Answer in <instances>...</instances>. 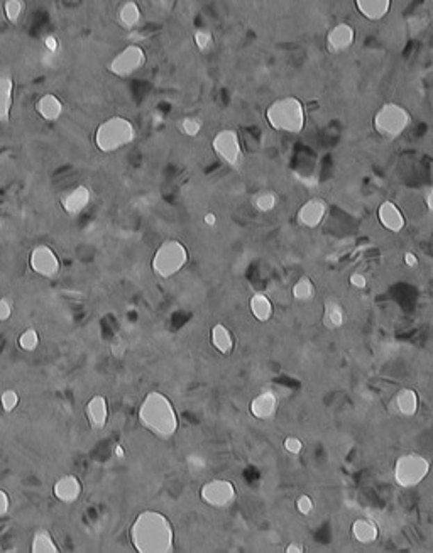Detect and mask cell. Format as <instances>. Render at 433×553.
I'll return each mask as SVG.
<instances>
[{
	"instance_id": "cell-1",
	"label": "cell",
	"mask_w": 433,
	"mask_h": 553,
	"mask_svg": "<svg viewBox=\"0 0 433 553\" xmlns=\"http://www.w3.org/2000/svg\"><path fill=\"white\" fill-rule=\"evenodd\" d=\"M129 538L138 553L174 552L173 523L154 509H146L136 516L129 529Z\"/></svg>"
},
{
	"instance_id": "cell-2",
	"label": "cell",
	"mask_w": 433,
	"mask_h": 553,
	"mask_svg": "<svg viewBox=\"0 0 433 553\" xmlns=\"http://www.w3.org/2000/svg\"><path fill=\"white\" fill-rule=\"evenodd\" d=\"M138 418L144 430L161 440L173 438L179 428L177 408H174L173 401L161 391H151L144 396L138 411Z\"/></svg>"
},
{
	"instance_id": "cell-3",
	"label": "cell",
	"mask_w": 433,
	"mask_h": 553,
	"mask_svg": "<svg viewBox=\"0 0 433 553\" xmlns=\"http://www.w3.org/2000/svg\"><path fill=\"white\" fill-rule=\"evenodd\" d=\"M136 138H138V131L132 120L122 115H114L99 124V127L93 132V144L100 153L112 154L131 146Z\"/></svg>"
},
{
	"instance_id": "cell-4",
	"label": "cell",
	"mask_w": 433,
	"mask_h": 553,
	"mask_svg": "<svg viewBox=\"0 0 433 553\" xmlns=\"http://www.w3.org/2000/svg\"><path fill=\"white\" fill-rule=\"evenodd\" d=\"M269 127L284 134H300L307 126L305 105L296 97H283L269 104L266 108Z\"/></svg>"
},
{
	"instance_id": "cell-5",
	"label": "cell",
	"mask_w": 433,
	"mask_h": 553,
	"mask_svg": "<svg viewBox=\"0 0 433 553\" xmlns=\"http://www.w3.org/2000/svg\"><path fill=\"white\" fill-rule=\"evenodd\" d=\"M190 254L186 245L178 239H168L156 249L151 267L158 278L170 279L185 270Z\"/></svg>"
},
{
	"instance_id": "cell-6",
	"label": "cell",
	"mask_w": 433,
	"mask_h": 553,
	"mask_svg": "<svg viewBox=\"0 0 433 553\" xmlns=\"http://www.w3.org/2000/svg\"><path fill=\"white\" fill-rule=\"evenodd\" d=\"M409 124H411V114L407 107L396 102L381 105L373 117L374 131L386 141H395L400 135H403Z\"/></svg>"
},
{
	"instance_id": "cell-7",
	"label": "cell",
	"mask_w": 433,
	"mask_h": 553,
	"mask_svg": "<svg viewBox=\"0 0 433 553\" xmlns=\"http://www.w3.org/2000/svg\"><path fill=\"white\" fill-rule=\"evenodd\" d=\"M432 472V461L425 455L409 452L403 454L396 459L395 467H393V476L395 482L403 489L418 488L421 482L425 481Z\"/></svg>"
},
{
	"instance_id": "cell-8",
	"label": "cell",
	"mask_w": 433,
	"mask_h": 553,
	"mask_svg": "<svg viewBox=\"0 0 433 553\" xmlns=\"http://www.w3.org/2000/svg\"><path fill=\"white\" fill-rule=\"evenodd\" d=\"M212 149L220 161L230 167H240L244 161V151L237 131L222 129L212 139Z\"/></svg>"
},
{
	"instance_id": "cell-9",
	"label": "cell",
	"mask_w": 433,
	"mask_h": 553,
	"mask_svg": "<svg viewBox=\"0 0 433 553\" xmlns=\"http://www.w3.org/2000/svg\"><path fill=\"white\" fill-rule=\"evenodd\" d=\"M200 500L210 508L225 509L237 500L236 484L227 479H210L200 489Z\"/></svg>"
},
{
	"instance_id": "cell-10",
	"label": "cell",
	"mask_w": 433,
	"mask_h": 553,
	"mask_svg": "<svg viewBox=\"0 0 433 553\" xmlns=\"http://www.w3.org/2000/svg\"><path fill=\"white\" fill-rule=\"evenodd\" d=\"M146 51L139 44H129L112 58L107 69L117 78H129L146 65Z\"/></svg>"
},
{
	"instance_id": "cell-11",
	"label": "cell",
	"mask_w": 433,
	"mask_h": 553,
	"mask_svg": "<svg viewBox=\"0 0 433 553\" xmlns=\"http://www.w3.org/2000/svg\"><path fill=\"white\" fill-rule=\"evenodd\" d=\"M29 266L33 272H36L38 276L46 279L56 278L61 270V263L60 258H58L56 251L46 244L36 245V247L31 251Z\"/></svg>"
},
{
	"instance_id": "cell-12",
	"label": "cell",
	"mask_w": 433,
	"mask_h": 553,
	"mask_svg": "<svg viewBox=\"0 0 433 553\" xmlns=\"http://www.w3.org/2000/svg\"><path fill=\"white\" fill-rule=\"evenodd\" d=\"M327 213H329V205L323 198H310L296 212V222L305 229H317L323 224Z\"/></svg>"
},
{
	"instance_id": "cell-13",
	"label": "cell",
	"mask_w": 433,
	"mask_h": 553,
	"mask_svg": "<svg viewBox=\"0 0 433 553\" xmlns=\"http://www.w3.org/2000/svg\"><path fill=\"white\" fill-rule=\"evenodd\" d=\"M278 395L275 391H271V389H264V391H261L259 395L251 399V403H249V413H251L252 418L264 422V420L275 418L276 413H278Z\"/></svg>"
},
{
	"instance_id": "cell-14",
	"label": "cell",
	"mask_w": 433,
	"mask_h": 553,
	"mask_svg": "<svg viewBox=\"0 0 433 553\" xmlns=\"http://www.w3.org/2000/svg\"><path fill=\"white\" fill-rule=\"evenodd\" d=\"M93 193L87 185H76L75 188L68 190L63 197H61V206L68 215L76 217L81 212L88 208L92 204Z\"/></svg>"
},
{
	"instance_id": "cell-15",
	"label": "cell",
	"mask_w": 433,
	"mask_h": 553,
	"mask_svg": "<svg viewBox=\"0 0 433 553\" xmlns=\"http://www.w3.org/2000/svg\"><path fill=\"white\" fill-rule=\"evenodd\" d=\"M83 494V484L75 474H66L61 476L53 484V496L63 504H75Z\"/></svg>"
},
{
	"instance_id": "cell-16",
	"label": "cell",
	"mask_w": 433,
	"mask_h": 553,
	"mask_svg": "<svg viewBox=\"0 0 433 553\" xmlns=\"http://www.w3.org/2000/svg\"><path fill=\"white\" fill-rule=\"evenodd\" d=\"M377 220H379L382 229L393 233H400L407 227V219H405L403 210L391 200L382 201L379 205V208H377Z\"/></svg>"
},
{
	"instance_id": "cell-17",
	"label": "cell",
	"mask_w": 433,
	"mask_h": 553,
	"mask_svg": "<svg viewBox=\"0 0 433 553\" xmlns=\"http://www.w3.org/2000/svg\"><path fill=\"white\" fill-rule=\"evenodd\" d=\"M354 41H356V31L347 22L334 26L327 34V48L334 54L347 51L354 44Z\"/></svg>"
},
{
	"instance_id": "cell-18",
	"label": "cell",
	"mask_w": 433,
	"mask_h": 553,
	"mask_svg": "<svg viewBox=\"0 0 433 553\" xmlns=\"http://www.w3.org/2000/svg\"><path fill=\"white\" fill-rule=\"evenodd\" d=\"M85 415L92 430H104L108 422V401L102 395H95L85 406Z\"/></svg>"
},
{
	"instance_id": "cell-19",
	"label": "cell",
	"mask_w": 433,
	"mask_h": 553,
	"mask_svg": "<svg viewBox=\"0 0 433 553\" xmlns=\"http://www.w3.org/2000/svg\"><path fill=\"white\" fill-rule=\"evenodd\" d=\"M15 83L9 73H0V124H7L10 120L14 107Z\"/></svg>"
},
{
	"instance_id": "cell-20",
	"label": "cell",
	"mask_w": 433,
	"mask_h": 553,
	"mask_svg": "<svg viewBox=\"0 0 433 553\" xmlns=\"http://www.w3.org/2000/svg\"><path fill=\"white\" fill-rule=\"evenodd\" d=\"M36 112L46 122H56L65 112V105L54 93H44L36 100Z\"/></svg>"
},
{
	"instance_id": "cell-21",
	"label": "cell",
	"mask_w": 433,
	"mask_h": 553,
	"mask_svg": "<svg viewBox=\"0 0 433 553\" xmlns=\"http://www.w3.org/2000/svg\"><path fill=\"white\" fill-rule=\"evenodd\" d=\"M357 13L370 22L382 21L391 10L393 0H354Z\"/></svg>"
},
{
	"instance_id": "cell-22",
	"label": "cell",
	"mask_w": 433,
	"mask_h": 553,
	"mask_svg": "<svg viewBox=\"0 0 433 553\" xmlns=\"http://www.w3.org/2000/svg\"><path fill=\"white\" fill-rule=\"evenodd\" d=\"M396 411L405 418H413L420 410V396L413 388H403L395 396Z\"/></svg>"
},
{
	"instance_id": "cell-23",
	"label": "cell",
	"mask_w": 433,
	"mask_h": 553,
	"mask_svg": "<svg viewBox=\"0 0 433 553\" xmlns=\"http://www.w3.org/2000/svg\"><path fill=\"white\" fill-rule=\"evenodd\" d=\"M210 342H212L213 349L217 350L222 356H230L234 347H236V338L234 333L230 332V329L224 323H217L210 330Z\"/></svg>"
},
{
	"instance_id": "cell-24",
	"label": "cell",
	"mask_w": 433,
	"mask_h": 553,
	"mask_svg": "<svg viewBox=\"0 0 433 553\" xmlns=\"http://www.w3.org/2000/svg\"><path fill=\"white\" fill-rule=\"evenodd\" d=\"M350 533H352V538L361 545H373L379 538V528L369 518H359L354 521Z\"/></svg>"
},
{
	"instance_id": "cell-25",
	"label": "cell",
	"mask_w": 433,
	"mask_h": 553,
	"mask_svg": "<svg viewBox=\"0 0 433 553\" xmlns=\"http://www.w3.org/2000/svg\"><path fill=\"white\" fill-rule=\"evenodd\" d=\"M347 320L345 308L342 306V303L335 298H329L323 306V317L322 322L325 325L327 330H338L344 327Z\"/></svg>"
},
{
	"instance_id": "cell-26",
	"label": "cell",
	"mask_w": 433,
	"mask_h": 553,
	"mask_svg": "<svg viewBox=\"0 0 433 553\" xmlns=\"http://www.w3.org/2000/svg\"><path fill=\"white\" fill-rule=\"evenodd\" d=\"M249 311H251V315L257 322L266 323L271 320L272 315H275V306H272L271 298H269L266 293L257 291V293L252 295L251 299H249Z\"/></svg>"
},
{
	"instance_id": "cell-27",
	"label": "cell",
	"mask_w": 433,
	"mask_h": 553,
	"mask_svg": "<svg viewBox=\"0 0 433 553\" xmlns=\"http://www.w3.org/2000/svg\"><path fill=\"white\" fill-rule=\"evenodd\" d=\"M119 24L124 27V29L132 31L134 27L139 26L140 17H142V13H140V7L136 0H126L122 6L119 7Z\"/></svg>"
},
{
	"instance_id": "cell-28",
	"label": "cell",
	"mask_w": 433,
	"mask_h": 553,
	"mask_svg": "<svg viewBox=\"0 0 433 553\" xmlns=\"http://www.w3.org/2000/svg\"><path fill=\"white\" fill-rule=\"evenodd\" d=\"M33 553H58L56 541H54L53 535L48 529H38L33 536V547H31Z\"/></svg>"
},
{
	"instance_id": "cell-29",
	"label": "cell",
	"mask_w": 433,
	"mask_h": 553,
	"mask_svg": "<svg viewBox=\"0 0 433 553\" xmlns=\"http://www.w3.org/2000/svg\"><path fill=\"white\" fill-rule=\"evenodd\" d=\"M291 295H293V298L298 303H310L315 298V295H317V288H315V283L308 276H302L293 284Z\"/></svg>"
},
{
	"instance_id": "cell-30",
	"label": "cell",
	"mask_w": 433,
	"mask_h": 553,
	"mask_svg": "<svg viewBox=\"0 0 433 553\" xmlns=\"http://www.w3.org/2000/svg\"><path fill=\"white\" fill-rule=\"evenodd\" d=\"M252 206L261 213H269L278 206V195L271 190H266V192L257 193L254 198H252Z\"/></svg>"
},
{
	"instance_id": "cell-31",
	"label": "cell",
	"mask_w": 433,
	"mask_h": 553,
	"mask_svg": "<svg viewBox=\"0 0 433 553\" xmlns=\"http://www.w3.org/2000/svg\"><path fill=\"white\" fill-rule=\"evenodd\" d=\"M24 0H6L3 2V14H6V19L10 24H19L22 15H24Z\"/></svg>"
},
{
	"instance_id": "cell-32",
	"label": "cell",
	"mask_w": 433,
	"mask_h": 553,
	"mask_svg": "<svg viewBox=\"0 0 433 553\" xmlns=\"http://www.w3.org/2000/svg\"><path fill=\"white\" fill-rule=\"evenodd\" d=\"M19 347L26 352H34L39 347V333L36 329H26L24 332L19 335L17 340Z\"/></svg>"
},
{
	"instance_id": "cell-33",
	"label": "cell",
	"mask_w": 433,
	"mask_h": 553,
	"mask_svg": "<svg viewBox=\"0 0 433 553\" xmlns=\"http://www.w3.org/2000/svg\"><path fill=\"white\" fill-rule=\"evenodd\" d=\"M179 131L188 138H197L202 132V120L197 117H185L183 120H179Z\"/></svg>"
},
{
	"instance_id": "cell-34",
	"label": "cell",
	"mask_w": 433,
	"mask_h": 553,
	"mask_svg": "<svg viewBox=\"0 0 433 553\" xmlns=\"http://www.w3.org/2000/svg\"><path fill=\"white\" fill-rule=\"evenodd\" d=\"M19 403H21V398H19V393L15 389H6L0 395V406L6 413H13L19 406Z\"/></svg>"
},
{
	"instance_id": "cell-35",
	"label": "cell",
	"mask_w": 433,
	"mask_h": 553,
	"mask_svg": "<svg viewBox=\"0 0 433 553\" xmlns=\"http://www.w3.org/2000/svg\"><path fill=\"white\" fill-rule=\"evenodd\" d=\"M193 41H195V46H197L200 51H209V49L213 46L212 33H210V31H205V29H198L197 33L193 34Z\"/></svg>"
},
{
	"instance_id": "cell-36",
	"label": "cell",
	"mask_w": 433,
	"mask_h": 553,
	"mask_svg": "<svg viewBox=\"0 0 433 553\" xmlns=\"http://www.w3.org/2000/svg\"><path fill=\"white\" fill-rule=\"evenodd\" d=\"M296 511L303 516H310L311 513L315 511V502L311 500L308 494H302V496L296 500Z\"/></svg>"
},
{
	"instance_id": "cell-37",
	"label": "cell",
	"mask_w": 433,
	"mask_h": 553,
	"mask_svg": "<svg viewBox=\"0 0 433 553\" xmlns=\"http://www.w3.org/2000/svg\"><path fill=\"white\" fill-rule=\"evenodd\" d=\"M283 447L284 450L288 452L290 455H300L303 452V442L300 437H295V435H291V437H286L283 442Z\"/></svg>"
},
{
	"instance_id": "cell-38",
	"label": "cell",
	"mask_w": 433,
	"mask_h": 553,
	"mask_svg": "<svg viewBox=\"0 0 433 553\" xmlns=\"http://www.w3.org/2000/svg\"><path fill=\"white\" fill-rule=\"evenodd\" d=\"M42 46H44V53L54 54V56L60 53V39L54 34H46L44 39H42Z\"/></svg>"
},
{
	"instance_id": "cell-39",
	"label": "cell",
	"mask_w": 433,
	"mask_h": 553,
	"mask_svg": "<svg viewBox=\"0 0 433 553\" xmlns=\"http://www.w3.org/2000/svg\"><path fill=\"white\" fill-rule=\"evenodd\" d=\"M14 305L9 298H0V322H7L13 317Z\"/></svg>"
},
{
	"instance_id": "cell-40",
	"label": "cell",
	"mask_w": 433,
	"mask_h": 553,
	"mask_svg": "<svg viewBox=\"0 0 433 553\" xmlns=\"http://www.w3.org/2000/svg\"><path fill=\"white\" fill-rule=\"evenodd\" d=\"M10 511V497L3 489H0V520L9 515Z\"/></svg>"
},
{
	"instance_id": "cell-41",
	"label": "cell",
	"mask_w": 433,
	"mask_h": 553,
	"mask_svg": "<svg viewBox=\"0 0 433 553\" xmlns=\"http://www.w3.org/2000/svg\"><path fill=\"white\" fill-rule=\"evenodd\" d=\"M349 283L352 284L356 290H364V288H368V278H366L362 272H354V274H350Z\"/></svg>"
},
{
	"instance_id": "cell-42",
	"label": "cell",
	"mask_w": 433,
	"mask_h": 553,
	"mask_svg": "<svg viewBox=\"0 0 433 553\" xmlns=\"http://www.w3.org/2000/svg\"><path fill=\"white\" fill-rule=\"evenodd\" d=\"M403 261L408 267H418V264H420L418 256H416L415 252H405Z\"/></svg>"
},
{
	"instance_id": "cell-43",
	"label": "cell",
	"mask_w": 433,
	"mask_h": 553,
	"mask_svg": "<svg viewBox=\"0 0 433 553\" xmlns=\"http://www.w3.org/2000/svg\"><path fill=\"white\" fill-rule=\"evenodd\" d=\"M423 198H425V205H427L428 212L433 213V186H428V188L425 190Z\"/></svg>"
},
{
	"instance_id": "cell-44",
	"label": "cell",
	"mask_w": 433,
	"mask_h": 553,
	"mask_svg": "<svg viewBox=\"0 0 433 553\" xmlns=\"http://www.w3.org/2000/svg\"><path fill=\"white\" fill-rule=\"evenodd\" d=\"M303 552H305V547H303V545H298L296 541H291V543L286 547V553H303Z\"/></svg>"
},
{
	"instance_id": "cell-45",
	"label": "cell",
	"mask_w": 433,
	"mask_h": 553,
	"mask_svg": "<svg viewBox=\"0 0 433 553\" xmlns=\"http://www.w3.org/2000/svg\"><path fill=\"white\" fill-rule=\"evenodd\" d=\"M204 222H205V225H209V227H215V225H217V215L213 212L205 213Z\"/></svg>"
},
{
	"instance_id": "cell-46",
	"label": "cell",
	"mask_w": 433,
	"mask_h": 553,
	"mask_svg": "<svg viewBox=\"0 0 433 553\" xmlns=\"http://www.w3.org/2000/svg\"><path fill=\"white\" fill-rule=\"evenodd\" d=\"M114 455H115L117 459H124V457H126V450L122 449V445H115Z\"/></svg>"
}]
</instances>
